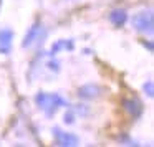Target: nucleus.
I'll use <instances>...</instances> for the list:
<instances>
[{"label":"nucleus","instance_id":"1","mask_svg":"<svg viewBox=\"0 0 154 147\" xmlns=\"http://www.w3.org/2000/svg\"><path fill=\"white\" fill-rule=\"evenodd\" d=\"M35 103H37V106L50 117L55 116L60 107L66 106V101H65L60 94H53V93H38L37 96H35Z\"/></svg>","mask_w":154,"mask_h":147},{"label":"nucleus","instance_id":"2","mask_svg":"<svg viewBox=\"0 0 154 147\" xmlns=\"http://www.w3.org/2000/svg\"><path fill=\"white\" fill-rule=\"evenodd\" d=\"M152 25H154V20H152V12L149 10H144V12H139L133 17V27L136 28L137 32L141 33H147V35H152Z\"/></svg>","mask_w":154,"mask_h":147},{"label":"nucleus","instance_id":"3","mask_svg":"<svg viewBox=\"0 0 154 147\" xmlns=\"http://www.w3.org/2000/svg\"><path fill=\"white\" fill-rule=\"evenodd\" d=\"M53 136H55V140H57L58 146H68V147H73V146H78L80 139H78L75 134H70L66 130H61L60 127H55L53 129Z\"/></svg>","mask_w":154,"mask_h":147},{"label":"nucleus","instance_id":"4","mask_svg":"<svg viewBox=\"0 0 154 147\" xmlns=\"http://www.w3.org/2000/svg\"><path fill=\"white\" fill-rule=\"evenodd\" d=\"M40 30H42V23H40V22H35V23L32 25V28L27 32V35H25L23 41H22V46H23V48L32 46V45L40 38Z\"/></svg>","mask_w":154,"mask_h":147},{"label":"nucleus","instance_id":"5","mask_svg":"<svg viewBox=\"0 0 154 147\" xmlns=\"http://www.w3.org/2000/svg\"><path fill=\"white\" fill-rule=\"evenodd\" d=\"M12 40H14V32L10 28H4L0 30V53H10L12 48Z\"/></svg>","mask_w":154,"mask_h":147},{"label":"nucleus","instance_id":"6","mask_svg":"<svg viewBox=\"0 0 154 147\" xmlns=\"http://www.w3.org/2000/svg\"><path fill=\"white\" fill-rule=\"evenodd\" d=\"M101 88L96 84H86V86H81L78 89V96L83 98V99H96L101 96Z\"/></svg>","mask_w":154,"mask_h":147},{"label":"nucleus","instance_id":"7","mask_svg":"<svg viewBox=\"0 0 154 147\" xmlns=\"http://www.w3.org/2000/svg\"><path fill=\"white\" fill-rule=\"evenodd\" d=\"M123 106L133 117H139L141 112H143V104H141V101H137V99H124Z\"/></svg>","mask_w":154,"mask_h":147},{"label":"nucleus","instance_id":"8","mask_svg":"<svg viewBox=\"0 0 154 147\" xmlns=\"http://www.w3.org/2000/svg\"><path fill=\"white\" fill-rule=\"evenodd\" d=\"M109 20L113 22L116 27H121V25L126 23L128 15H126V12H124V10H113V12L109 14Z\"/></svg>","mask_w":154,"mask_h":147},{"label":"nucleus","instance_id":"9","mask_svg":"<svg viewBox=\"0 0 154 147\" xmlns=\"http://www.w3.org/2000/svg\"><path fill=\"white\" fill-rule=\"evenodd\" d=\"M60 50H73V41L71 40H60L51 46L50 55H57L60 53Z\"/></svg>","mask_w":154,"mask_h":147},{"label":"nucleus","instance_id":"10","mask_svg":"<svg viewBox=\"0 0 154 147\" xmlns=\"http://www.w3.org/2000/svg\"><path fill=\"white\" fill-rule=\"evenodd\" d=\"M144 91H147V96L152 98V83L147 81V84H144Z\"/></svg>","mask_w":154,"mask_h":147}]
</instances>
